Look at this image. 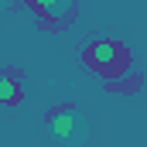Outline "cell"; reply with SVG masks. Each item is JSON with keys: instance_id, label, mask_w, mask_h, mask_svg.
<instances>
[{"instance_id": "cell-1", "label": "cell", "mask_w": 147, "mask_h": 147, "mask_svg": "<svg viewBox=\"0 0 147 147\" xmlns=\"http://www.w3.org/2000/svg\"><path fill=\"white\" fill-rule=\"evenodd\" d=\"M82 62H86L92 72L106 75V79H116V75H123L130 69V51H127L120 41L103 38V41H92V45L82 51Z\"/></svg>"}, {"instance_id": "cell-2", "label": "cell", "mask_w": 147, "mask_h": 147, "mask_svg": "<svg viewBox=\"0 0 147 147\" xmlns=\"http://www.w3.org/2000/svg\"><path fill=\"white\" fill-rule=\"evenodd\" d=\"M48 134L62 147H82L89 140V123L75 106H58L48 113Z\"/></svg>"}, {"instance_id": "cell-4", "label": "cell", "mask_w": 147, "mask_h": 147, "mask_svg": "<svg viewBox=\"0 0 147 147\" xmlns=\"http://www.w3.org/2000/svg\"><path fill=\"white\" fill-rule=\"evenodd\" d=\"M21 99H24L21 75L10 72V69H0V103H3V106H17Z\"/></svg>"}, {"instance_id": "cell-3", "label": "cell", "mask_w": 147, "mask_h": 147, "mask_svg": "<svg viewBox=\"0 0 147 147\" xmlns=\"http://www.w3.org/2000/svg\"><path fill=\"white\" fill-rule=\"evenodd\" d=\"M24 3L48 24H65L72 17V7H75V0H24Z\"/></svg>"}, {"instance_id": "cell-5", "label": "cell", "mask_w": 147, "mask_h": 147, "mask_svg": "<svg viewBox=\"0 0 147 147\" xmlns=\"http://www.w3.org/2000/svg\"><path fill=\"white\" fill-rule=\"evenodd\" d=\"M3 7H7V0H0V10H3Z\"/></svg>"}]
</instances>
